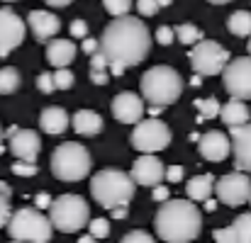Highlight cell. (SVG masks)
Wrapping results in <instances>:
<instances>
[{"label": "cell", "instance_id": "obj_47", "mask_svg": "<svg viewBox=\"0 0 251 243\" xmlns=\"http://www.w3.org/2000/svg\"><path fill=\"white\" fill-rule=\"evenodd\" d=\"M0 195H2V197H10V195H12L10 185H7V182H2V180H0Z\"/></svg>", "mask_w": 251, "mask_h": 243}, {"label": "cell", "instance_id": "obj_48", "mask_svg": "<svg viewBox=\"0 0 251 243\" xmlns=\"http://www.w3.org/2000/svg\"><path fill=\"white\" fill-rule=\"evenodd\" d=\"M125 214H127V209H112V217H115V219H122Z\"/></svg>", "mask_w": 251, "mask_h": 243}, {"label": "cell", "instance_id": "obj_46", "mask_svg": "<svg viewBox=\"0 0 251 243\" xmlns=\"http://www.w3.org/2000/svg\"><path fill=\"white\" fill-rule=\"evenodd\" d=\"M74 0H47V5L49 7H66V5H71Z\"/></svg>", "mask_w": 251, "mask_h": 243}, {"label": "cell", "instance_id": "obj_21", "mask_svg": "<svg viewBox=\"0 0 251 243\" xmlns=\"http://www.w3.org/2000/svg\"><path fill=\"white\" fill-rule=\"evenodd\" d=\"M71 124H74V132L81 136H95L102 132V117L93 110H78L74 114Z\"/></svg>", "mask_w": 251, "mask_h": 243}, {"label": "cell", "instance_id": "obj_31", "mask_svg": "<svg viewBox=\"0 0 251 243\" xmlns=\"http://www.w3.org/2000/svg\"><path fill=\"white\" fill-rule=\"evenodd\" d=\"M85 226L90 229L88 236H93L95 241H98V239H105V236L110 234V221H107V219H93V221H88Z\"/></svg>", "mask_w": 251, "mask_h": 243}, {"label": "cell", "instance_id": "obj_2", "mask_svg": "<svg viewBox=\"0 0 251 243\" xmlns=\"http://www.w3.org/2000/svg\"><path fill=\"white\" fill-rule=\"evenodd\" d=\"M154 229L164 243H190L202 231V214L190 199H166L156 212Z\"/></svg>", "mask_w": 251, "mask_h": 243}, {"label": "cell", "instance_id": "obj_50", "mask_svg": "<svg viewBox=\"0 0 251 243\" xmlns=\"http://www.w3.org/2000/svg\"><path fill=\"white\" fill-rule=\"evenodd\" d=\"M78 243H98V241H95L93 236H83V239H81V241H78Z\"/></svg>", "mask_w": 251, "mask_h": 243}, {"label": "cell", "instance_id": "obj_49", "mask_svg": "<svg viewBox=\"0 0 251 243\" xmlns=\"http://www.w3.org/2000/svg\"><path fill=\"white\" fill-rule=\"evenodd\" d=\"M205 202H207V204H205L207 212H215V209H217V202H212V199H205Z\"/></svg>", "mask_w": 251, "mask_h": 243}, {"label": "cell", "instance_id": "obj_25", "mask_svg": "<svg viewBox=\"0 0 251 243\" xmlns=\"http://www.w3.org/2000/svg\"><path fill=\"white\" fill-rule=\"evenodd\" d=\"M20 73L17 68L7 66V68H0V95H12L17 88H20Z\"/></svg>", "mask_w": 251, "mask_h": 243}, {"label": "cell", "instance_id": "obj_36", "mask_svg": "<svg viewBox=\"0 0 251 243\" xmlns=\"http://www.w3.org/2000/svg\"><path fill=\"white\" fill-rule=\"evenodd\" d=\"M176 39V34H173V27H168V24H161L159 29H156V42L161 44V46H168L171 42Z\"/></svg>", "mask_w": 251, "mask_h": 243}, {"label": "cell", "instance_id": "obj_29", "mask_svg": "<svg viewBox=\"0 0 251 243\" xmlns=\"http://www.w3.org/2000/svg\"><path fill=\"white\" fill-rule=\"evenodd\" d=\"M102 5L112 17H125V15H129L132 0H102Z\"/></svg>", "mask_w": 251, "mask_h": 243}, {"label": "cell", "instance_id": "obj_30", "mask_svg": "<svg viewBox=\"0 0 251 243\" xmlns=\"http://www.w3.org/2000/svg\"><path fill=\"white\" fill-rule=\"evenodd\" d=\"M51 78H54V88H56V90H69V88L74 85V81H76L69 68H56V71L51 73Z\"/></svg>", "mask_w": 251, "mask_h": 243}, {"label": "cell", "instance_id": "obj_9", "mask_svg": "<svg viewBox=\"0 0 251 243\" xmlns=\"http://www.w3.org/2000/svg\"><path fill=\"white\" fill-rule=\"evenodd\" d=\"M171 144V129L161 119H142L132 132V146L142 154H159Z\"/></svg>", "mask_w": 251, "mask_h": 243}, {"label": "cell", "instance_id": "obj_35", "mask_svg": "<svg viewBox=\"0 0 251 243\" xmlns=\"http://www.w3.org/2000/svg\"><path fill=\"white\" fill-rule=\"evenodd\" d=\"M120 243H156V241H154L147 231H129V234L122 236Z\"/></svg>", "mask_w": 251, "mask_h": 243}, {"label": "cell", "instance_id": "obj_34", "mask_svg": "<svg viewBox=\"0 0 251 243\" xmlns=\"http://www.w3.org/2000/svg\"><path fill=\"white\" fill-rule=\"evenodd\" d=\"M212 236H215V243H239V239H237V234H234L232 226H227V229H217Z\"/></svg>", "mask_w": 251, "mask_h": 243}, {"label": "cell", "instance_id": "obj_23", "mask_svg": "<svg viewBox=\"0 0 251 243\" xmlns=\"http://www.w3.org/2000/svg\"><path fill=\"white\" fill-rule=\"evenodd\" d=\"M212 190H215V177L210 173L207 175H195L185 185V195H188L190 202H205V199H210Z\"/></svg>", "mask_w": 251, "mask_h": 243}, {"label": "cell", "instance_id": "obj_18", "mask_svg": "<svg viewBox=\"0 0 251 243\" xmlns=\"http://www.w3.org/2000/svg\"><path fill=\"white\" fill-rule=\"evenodd\" d=\"M198 151H200V156H202L205 161L217 163V161H225V158H227V154L232 151V146H229L227 134L212 129V132H207V134H202V136L198 139Z\"/></svg>", "mask_w": 251, "mask_h": 243}, {"label": "cell", "instance_id": "obj_12", "mask_svg": "<svg viewBox=\"0 0 251 243\" xmlns=\"http://www.w3.org/2000/svg\"><path fill=\"white\" fill-rule=\"evenodd\" d=\"M27 24L25 20L12 10H0V56H7L12 49H17L25 42Z\"/></svg>", "mask_w": 251, "mask_h": 243}, {"label": "cell", "instance_id": "obj_1", "mask_svg": "<svg viewBox=\"0 0 251 243\" xmlns=\"http://www.w3.org/2000/svg\"><path fill=\"white\" fill-rule=\"evenodd\" d=\"M98 46L105 54L107 66L129 68L147 59L151 49V37H149L147 24L139 17L125 15V17H115L105 27Z\"/></svg>", "mask_w": 251, "mask_h": 243}, {"label": "cell", "instance_id": "obj_42", "mask_svg": "<svg viewBox=\"0 0 251 243\" xmlns=\"http://www.w3.org/2000/svg\"><path fill=\"white\" fill-rule=\"evenodd\" d=\"M90 81L95 83V85H105V83L110 81V73L107 71H90Z\"/></svg>", "mask_w": 251, "mask_h": 243}, {"label": "cell", "instance_id": "obj_22", "mask_svg": "<svg viewBox=\"0 0 251 243\" xmlns=\"http://www.w3.org/2000/svg\"><path fill=\"white\" fill-rule=\"evenodd\" d=\"M220 119L225 122V127H242L249 122V107L242 100H229L227 105L220 107Z\"/></svg>", "mask_w": 251, "mask_h": 243}, {"label": "cell", "instance_id": "obj_24", "mask_svg": "<svg viewBox=\"0 0 251 243\" xmlns=\"http://www.w3.org/2000/svg\"><path fill=\"white\" fill-rule=\"evenodd\" d=\"M227 29H229L234 37H251V12H247V10L234 12V15L227 20Z\"/></svg>", "mask_w": 251, "mask_h": 243}, {"label": "cell", "instance_id": "obj_19", "mask_svg": "<svg viewBox=\"0 0 251 243\" xmlns=\"http://www.w3.org/2000/svg\"><path fill=\"white\" fill-rule=\"evenodd\" d=\"M76 59V44L71 39H51L47 44V61L54 68H66Z\"/></svg>", "mask_w": 251, "mask_h": 243}, {"label": "cell", "instance_id": "obj_52", "mask_svg": "<svg viewBox=\"0 0 251 243\" xmlns=\"http://www.w3.org/2000/svg\"><path fill=\"white\" fill-rule=\"evenodd\" d=\"M2 141H5V136H2V129H0V154L5 151V144H2Z\"/></svg>", "mask_w": 251, "mask_h": 243}, {"label": "cell", "instance_id": "obj_33", "mask_svg": "<svg viewBox=\"0 0 251 243\" xmlns=\"http://www.w3.org/2000/svg\"><path fill=\"white\" fill-rule=\"evenodd\" d=\"M137 10L142 17H154L161 7L156 5V0H137Z\"/></svg>", "mask_w": 251, "mask_h": 243}, {"label": "cell", "instance_id": "obj_39", "mask_svg": "<svg viewBox=\"0 0 251 243\" xmlns=\"http://www.w3.org/2000/svg\"><path fill=\"white\" fill-rule=\"evenodd\" d=\"M164 180H168V182H180L183 180V165H168V170H164Z\"/></svg>", "mask_w": 251, "mask_h": 243}, {"label": "cell", "instance_id": "obj_56", "mask_svg": "<svg viewBox=\"0 0 251 243\" xmlns=\"http://www.w3.org/2000/svg\"><path fill=\"white\" fill-rule=\"evenodd\" d=\"M5 2H15V0H5Z\"/></svg>", "mask_w": 251, "mask_h": 243}, {"label": "cell", "instance_id": "obj_13", "mask_svg": "<svg viewBox=\"0 0 251 243\" xmlns=\"http://www.w3.org/2000/svg\"><path fill=\"white\" fill-rule=\"evenodd\" d=\"M164 163L159 161L154 154H142L134 165H132V173L129 177L134 180V185H142V187H156L161 185L164 180Z\"/></svg>", "mask_w": 251, "mask_h": 243}, {"label": "cell", "instance_id": "obj_27", "mask_svg": "<svg viewBox=\"0 0 251 243\" xmlns=\"http://www.w3.org/2000/svg\"><path fill=\"white\" fill-rule=\"evenodd\" d=\"M232 229H234L239 243H251V212L249 214H239V217L234 219Z\"/></svg>", "mask_w": 251, "mask_h": 243}, {"label": "cell", "instance_id": "obj_17", "mask_svg": "<svg viewBox=\"0 0 251 243\" xmlns=\"http://www.w3.org/2000/svg\"><path fill=\"white\" fill-rule=\"evenodd\" d=\"M27 24L37 42H51L61 29V20L49 10H32L27 17Z\"/></svg>", "mask_w": 251, "mask_h": 243}, {"label": "cell", "instance_id": "obj_26", "mask_svg": "<svg viewBox=\"0 0 251 243\" xmlns=\"http://www.w3.org/2000/svg\"><path fill=\"white\" fill-rule=\"evenodd\" d=\"M173 34H176L178 42L185 44V46H193V44H198V42L202 39V32H200L195 24H178V27H173Z\"/></svg>", "mask_w": 251, "mask_h": 243}, {"label": "cell", "instance_id": "obj_55", "mask_svg": "<svg viewBox=\"0 0 251 243\" xmlns=\"http://www.w3.org/2000/svg\"><path fill=\"white\" fill-rule=\"evenodd\" d=\"M10 243H22V241H10Z\"/></svg>", "mask_w": 251, "mask_h": 243}, {"label": "cell", "instance_id": "obj_6", "mask_svg": "<svg viewBox=\"0 0 251 243\" xmlns=\"http://www.w3.org/2000/svg\"><path fill=\"white\" fill-rule=\"evenodd\" d=\"M51 231H54V226H51L49 217H44L39 209H32V207H22L15 214H10V219H7V234L12 241L49 243Z\"/></svg>", "mask_w": 251, "mask_h": 243}, {"label": "cell", "instance_id": "obj_44", "mask_svg": "<svg viewBox=\"0 0 251 243\" xmlns=\"http://www.w3.org/2000/svg\"><path fill=\"white\" fill-rule=\"evenodd\" d=\"M34 202H37V209L42 212V209H49V204H51V197H49L47 192H42V195H37V199H34Z\"/></svg>", "mask_w": 251, "mask_h": 243}, {"label": "cell", "instance_id": "obj_8", "mask_svg": "<svg viewBox=\"0 0 251 243\" xmlns=\"http://www.w3.org/2000/svg\"><path fill=\"white\" fill-rule=\"evenodd\" d=\"M188 56L198 76H220L229 61V51L220 42H212V39H200L198 44H193Z\"/></svg>", "mask_w": 251, "mask_h": 243}, {"label": "cell", "instance_id": "obj_5", "mask_svg": "<svg viewBox=\"0 0 251 243\" xmlns=\"http://www.w3.org/2000/svg\"><path fill=\"white\" fill-rule=\"evenodd\" d=\"M90 163H93L90 161V154H88V149H85L83 144L66 141V144H61V146L54 149L49 165H51L54 177H59L64 182H78V180L88 177Z\"/></svg>", "mask_w": 251, "mask_h": 243}, {"label": "cell", "instance_id": "obj_32", "mask_svg": "<svg viewBox=\"0 0 251 243\" xmlns=\"http://www.w3.org/2000/svg\"><path fill=\"white\" fill-rule=\"evenodd\" d=\"M12 173L20 175V177H32V175H37V165L27 161H15L12 163Z\"/></svg>", "mask_w": 251, "mask_h": 243}, {"label": "cell", "instance_id": "obj_51", "mask_svg": "<svg viewBox=\"0 0 251 243\" xmlns=\"http://www.w3.org/2000/svg\"><path fill=\"white\" fill-rule=\"evenodd\" d=\"M171 2H173V0H156V5H159V7H166V5H171Z\"/></svg>", "mask_w": 251, "mask_h": 243}, {"label": "cell", "instance_id": "obj_37", "mask_svg": "<svg viewBox=\"0 0 251 243\" xmlns=\"http://www.w3.org/2000/svg\"><path fill=\"white\" fill-rule=\"evenodd\" d=\"M90 71H107V59L100 49L95 54H90Z\"/></svg>", "mask_w": 251, "mask_h": 243}, {"label": "cell", "instance_id": "obj_40", "mask_svg": "<svg viewBox=\"0 0 251 243\" xmlns=\"http://www.w3.org/2000/svg\"><path fill=\"white\" fill-rule=\"evenodd\" d=\"M10 197H2L0 195V229L7 226V219H10Z\"/></svg>", "mask_w": 251, "mask_h": 243}, {"label": "cell", "instance_id": "obj_3", "mask_svg": "<svg viewBox=\"0 0 251 243\" xmlns=\"http://www.w3.org/2000/svg\"><path fill=\"white\" fill-rule=\"evenodd\" d=\"M137 185L129 177V173L122 170H100L90 180V195L93 199L105 209H127L134 199Z\"/></svg>", "mask_w": 251, "mask_h": 243}, {"label": "cell", "instance_id": "obj_14", "mask_svg": "<svg viewBox=\"0 0 251 243\" xmlns=\"http://www.w3.org/2000/svg\"><path fill=\"white\" fill-rule=\"evenodd\" d=\"M229 146L239 173H251V122L229 129Z\"/></svg>", "mask_w": 251, "mask_h": 243}, {"label": "cell", "instance_id": "obj_7", "mask_svg": "<svg viewBox=\"0 0 251 243\" xmlns=\"http://www.w3.org/2000/svg\"><path fill=\"white\" fill-rule=\"evenodd\" d=\"M90 219L88 202L81 195H61L51 199L49 204V221L61 234H76L81 231Z\"/></svg>", "mask_w": 251, "mask_h": 243}, {"label": "cell", "instance_id": "obj_11", "mask_svg": "<svg viewBox=\"0 0 251 243\" xmlns=\"http://www.w3.org/2000/svg\"><path fill=\"white\" fill-rule=\"evenodd\" d=\"M217 192V199L227 207H242L247 204L251 197V180L249 175L244 173H229V175H222L220 180H215V190Z\"/></svg>", "mask_w": 251, "mask_h": 243}, {"label": "cell", "instance_id": "obj_15", "mask_svg": "<svg viewBox=\"0 0 251 243\" xmlns=\"http://www.w3.org/2000/svg\"><path fill=\"white\" fill-rule=\"evenodd\" d=\"M10 151H12V156L17 161L34 163L37 156H39V151H42V139L32 129H17L10 136Z\"/></svg>", "mask_w": 251, "mask_h": 243}, {"label": "cell", "instance_id": "obj_57", "mask_svg": "<svg viewBox=\"0 0 251 243\" xmlns=\"http://www.w3.org/2000/svg\"><path fill=\"white\" fill-rule=\"evenodd\" d=\"M249 204H251V197H249Z\"/></svg>", "mask_w": 251, "mask_h": 243}, {"label": "cell", "instance_id": "obj_41", "mask_svg": "<svg viewBox=\"0 0 251 243\" xmlns=\"http://www.w3.org/2000/svg\"><path fill=\"white\" fill-rule=\"evenodd\" d=\"M71 37H78V39L88 37V24H85L83 20H74L71 22Z\"/></svg>", "mask_w": 251, "mask_h": 243}, {"label": "cell", "instance_id": "obj_43", "mask_svg": "<svg viewBox=\"0 0 251 243\" xmlns=\"http://www.w3.org/2000/svg\"><path fill=\"white\" fill-rule=\"evenodd\" d=\"M151 197H154L156 202H166L168 199V187L166 185H156V187H154V192H151Z\"/></svg>", "mask_w": 251, "mask_h": 243}, {"label": "cell", "instance_id": "obj_54", "mask_svg": "<svg viewBox=\"0 0 251 243\" xmlns=\"http://www.w3.org/2000/svg\"><path fill=\"white\" fill-rule=\"evenodd\" d=\"M249 56H251V37H249Z\"/></svg>", "mask_w": 251, "mask_h": 243}, {"label": "cell", "instance_id": "obj_53", "mask_svg": "<svg viewBox=\"0 0 251 243\" xmlns=\"http://www.w3.org/2000/svg\"><path fill=\"white\" fill-rule=\"evenodd\" d=\"M207 2H212V5H225V2H229V0H207Z\"/></svg>", "mask_w": 251, "mask_h": 243}, {"label": "cell", "instance_id": "obj_28", "mask_svg": "<svg viewBox=\"0 0 251 243\" xmlns=\"http://www.w3.org/2000/svg\"><path fill=\"white\" fill-rule=\"evenodd\" d=\"M195 107L200 110L202 117L212 119V117H220V107H222V105H220L215 97H207V100H195Z\"/></svg>", "mask_w": 251, "mask_h": 243}, {"label": "cell", "instance_id": "obj_45", "mask_svg": "<svg viewBox=\"0 0 251 243\" xmlns=\"http://www.w3.org/2000/svg\"><path fill=\"white\" fill-rule=\"evenodd\" d=\"M81 49H83L85 54L90 56V54H95V51H98L100 46H98V42H95V39H90V37H85V39H83V46H81Z\"/></svg>", "mask_w": 251, "mask_h": 243}, {"label": "cell", "instance_id": "obj_10", "mask_svg": "<svg viewBox=\"0 0 251 243\" xmlns=\"http://www.w3.org/2000/svg\"><path fill=\"white\" fill-rule=\"evenodd\" d=\"M222 85L232 100H251V56H239L227 61L222 68Z\"/></svg>", "mask_w": 251, "mask_h": 243}, {"label": "cell", "instance_id": "obj_38", "mask_svg": "<svg viewBox=\"0 0 251 243\" xmlns=\"http://www.w3.org/2000/svg\"><path fill=\"white\" fill-rule=\"evenodd\" d=\"M37 88L44 92V95H51L56 88H54V78H51V73H42L39 78H37Z\"/></svg>", "mask_w": 251, "mask_h": 243}, {"label": "cell", "instance_id": "obj_20", "mask_svg": "<svg viewBox=\"0 0 251 243\" xmlns=\"http://www.w3.org/2000/svg\"><path fill=\"white\" fill-rule=\"evenodd\" d=\"M69 112L64 110V107H47L42 114H39V127L47 132V134H51V136H56V134H64L66 129H69Z\"/></svg>", "mask_w": 251, "mask_h": 243}, {"label": "cell", "instance_id": "obj_4", "mask_svg": "<svg viewBox=\"0 0 251 243\" xmlns=\"http://www.w3.org/2000/svg\"><path fill=\"white\" fill-rule=\"evenodd\" d=\"M142 100L149 102L151 107L164 110L168 105H173L180 92H183V78L176 68L171 66H154L142 76Z\"/></svg>", "mask_w": 251, "mask_h": 243}, {"label": "cell", "instance_id": "obj_16", "mask_svg": "<svg viewBox=\"0 0 251 243\" xmlns=\"http://www.w3.org/2000/svg\"><path fill=\"white\" fill-rule=\"evenodd\" d=\"M112 114L122 124H137L144 119V100L134 92H120L112 100Z\"/></svg>", "mask_w": 251, "mask_h": 243}]
</instances>
